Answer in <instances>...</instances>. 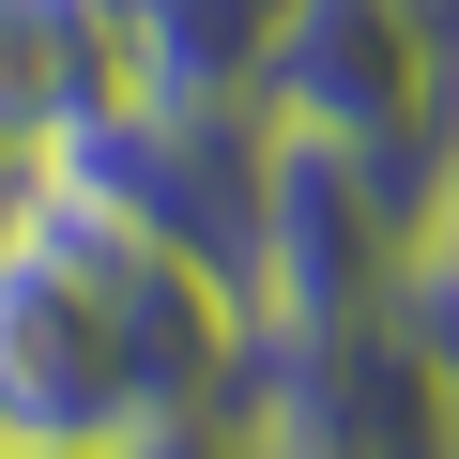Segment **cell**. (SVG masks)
<instances>
[{
  "label": "cell",
  "instance_id": "cell-11",
  "mask_svg": "<svg viewBox=\"0 0 459 459\" xmlns=\"http://www.w3.org/2000/svg\"><path fill=\"white\" fill-rule=\"evenodd\" d=\"M0 230H16V214H0Z\"/></svg>",
  "mask_w": 459,
  "mask_h": 459
},
{
  "label": "cell",
  "instance_id": "cell-8",
  "mask_svg": "<svg viewBox=\"0 0 459 459\" xmlns=\"http://www.w3.org/2000/svg\"><path fill=\"white\" fill-rule=\"evenodd\" d=\"M398 322L444 352V383H459V138H444V169H429V214H413V261H398Z\"/></svg>",
  "mask_w": 459,
  "mask_h": 459
},
{
  "label": "cell",
  "instance_id": "cell-7",
  "mask_svg": "<svg viewBox=\"0 0 459 459\" xmlns=\"http://www.w3.org/2000/svg\"><path fill=\"white\" fill-rule=\"evenodd\" d=\"M276 16H291V0H108L123 77H138V92H169V108H261Z\"/></svg>",
  "mask_w": 459,
  "mask_h": 459
},
{
  "label": "cell",
  "instance_id": "cell-2",
  "mask_svg": "<svg viewBox=\"0 0 459 459\" xmlns=\"http://www.w3.org/2000/svg\"><path fill=\"white\" fill-rule=\"evenodd\" d=\"M261 123L444 169V138H459V31L429 16V0H291L276 62H261Z\"/></svg>",
  "mask_w": 459,
  "mask_h": 459
},
{
  "label": "cell",
  "instance_id": "cell-4",
  "mask_svg": "<svg viewBox=\"0 0 459 459\" xmlns=\"http://www.w3.org/2000/svg\"><path fill=\"white\" fill-rule=\"evenodd\" d=\"M413 214H429V169H398V153H337V138H276V153H261V261H246L261 337L398 307Z\"/></svg>",
  "mask_w": 459,
  "mask_h": 459
},
{
  "label": "cell",
  "instance_id": "cell-5",
  "mask_svg": "<svg viewBox=\"0 0 459 459\" xmlns=\"http://www.w3.org/2000/svg\"><path fill=\"white\" fill-rule=\"evenodd\" d=\"M246 413L276 429V459H444L459 383H444V352H429L398 307H368V322H291V337H261Z\"/></svg>",
  "mask_w": 459,
  "mask_h": 459
},
{
  "label": "cell",
  "instance_id": "cell-10",
  "mask_svg": "<svg viewBox=\"0 0 459 459\" xmlns=\"http://www.w3.org/2000/svg\"><path fill=\"white\" fill-rule=\"evenodd\" d=\"M444 459H459V413H444Z\"/></svg>",
  "mask_w": 459,
  "mask_h": 459
},
{
  "label": "cell",
  "instance_id": "cell-9",
  "mask_svg": "<svg viewBox=\"0 0 459 459\" xmlns=\"http://www.w3.org/2000/svg\"><path fill=\"white\" fill-rule=\"evenodd\" d=\"M123 459H276V429H261L246 398H230V413H169V429H138Z\"/></svg>",
  "mask_w": 459,
  "mask_h": 459
},
{
  "label": "cell",
  "instance_id": "cell-6",
  "mask_svg": "<svg viewBox=\"0 0 459 459\" xmlns=\"http://www.w3.org/2000/svg\"><path fill=\"white\" fill-rule=\"evenodd\" d=\"M123 31H108V0H0V153L47 169L92 108H123Z\"/></svg>",
  "mask_w": 459,
  "mask_h": 459
},
{
  "label": "cell",
  "instance_id": "cell-1",
  "mask_svg": "<svg viewBox=\"0 0 459 459\" xmlns=\"http://www.w3.org/2000/svg\"><path fill=\"white\" fill-rule=\"evenodd\" d=\"M261 153H276L261 108H169V92H123V108H92V123L31 169V199L123 230V246H184L199 276L246 291V261H261Z\"/></svg>",
  "mask_w": 459,
  "mask_h": 459
},
{
  "label": "cell",
  "instance_id": "cell-3",
  "mask_svg": "<svg viewBox=\"0 0 459 459\" xmlns=\"http://www.w3.org/2000/svg\"><path fill=\"white\" fill-rule=\"evenodd\" d=\"M138 429L153 413L123 383V337H108L77 230H47L16 199V230H0V459H123Z\"/></svg>",
  "mask_w": 459,
  "mask_h": 459
}]
</instances>
